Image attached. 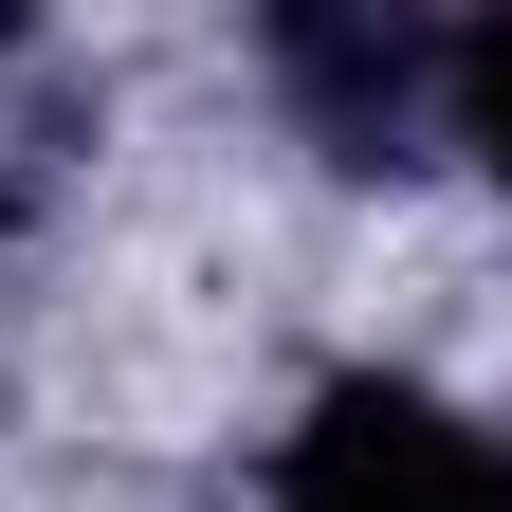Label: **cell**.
Returning <instances> with one entry per match:
<instances>
[{"mask_svg":"<svg viewBox=\"0 0 512 512\" xmlns=\"http://www.w3.org/2000/svg\"><path fill=\"white\" fill-rule=\"evenodd\" d=\"M458 403L403 366H330L311 421L275 439V512H458Z\"/></svg>","mask_w":512,"mask_h":512,"instance_id":"6da1fadb","label":"cell"},{"mask_svg":"<svg viewBox=\"0 0 512 512\" xmlns=\"http://www.w3.org/2000/svg\"><path fill=\"white\" fill-rule=\"evenodd\" d=\"M256 55H275V92H293V128H311L330 165H403L421 128H439V37H421V19H366V0H293Z\"/></svg>","mask_w":512,"mask_h":512,"instance_id":"7a4b0ae2","label":"cell"},{"mask_svg":"<svg viewBox=\"0 0 512 512\" xmlns=\"http://www.w3.org/2000/svg\"><path fill=\"white\" fill-rule=\"evenodd\" d=\"M439 147H476V165L512 183V19L439 37Z\"/></svg>","mask_w":512,"mask_h":512,"instance_id":"3957f363","label":"cell"},{"mask_svg":"<svg viewBox=\"0 0 512 512\" xmlns=\"http://www.w3.org/2000/svg\"><path fill=\"white\" fill-rule=\"evenodd\" d=\"M458 512H512V421H476V439H458Z\"/></svg>","mask_w":512,"mask_h":512,"instance_id":"277c9868","label":"cell"}]
</instances>
